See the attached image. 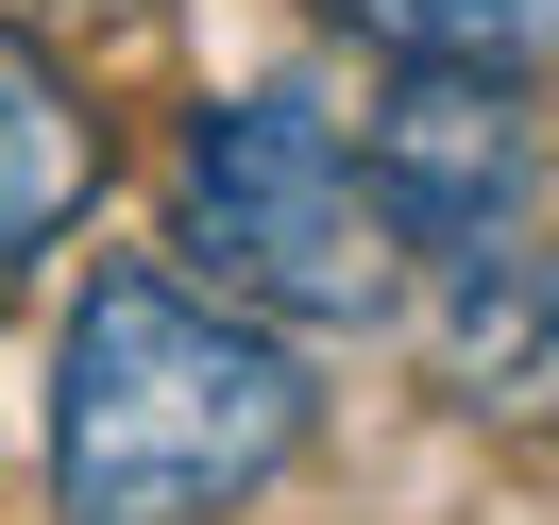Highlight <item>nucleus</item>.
<instances>
[{"instance_id": "7ed1b4c3", "label": "nucleus", "mask_w": 559, "mask_h": 525, "mask_svg": "<svg viewBox=\"0 0 559 525\" xmlns=\"http://www.w3.org/2000/svg\"><path fill=\"white\" fill-rule=\"evenodd\" d=\"M356 170H373V204H390V238H407V254H457V238H525L543 136H525V85L390 69V103H373V136H356Z\"/></svg>"}, {"instance_id": "20e7f679", "label": "nucleus", "mask_w": 559, "mask_h": 525, "mask_svg": "<svg viewBox=\"0 0 559 525\" xmlns=\"http://www.w3.org/2000/svg\"><path fill=\"white\" fill-rule=\"evenodd\" d=\"M407 322H424V390L441 407H559V254L543 238L424 254Z\"/></svg>"}, {"instance_id": "423d86ee", "label": "nucleus", "mask_w": 559, "mask_h": 525, "mask_svg": "<svg viewBox=\"0 0 559 525\" xmlns=\"http://www.w3.org/2000/svg\"><path fill=\"white\" fill-rule=\"evenodd\" d=\"M340 35H373L390 69H475V85H543L559 69V0H322Z\"/></svg>"}, {"instance_id": "39448f33", "label": "nucleus", "mask_w": 559, "mask_h": 525, "mask_svg": "<svg viewBox=\"0 0 559 525\" xmlns=\"http://www.w3.org/2000/svg\"><path fill=\"white\" fill-rule=\"evenodd\" d=\"M85 187H103V119H85L35 51L0 35V288H17V272L85 220Z\"/></svg>"}, {"instance_id": "f257e3e1", "label": "nucleus", "mask_w": 559, "mask_h": 525, "mask_svg": "<svg viewBox=\"0 0 559 525\" xmlns=\"http://www.w3.org/2000/svg\"><path fill=\"white\" fill-rule=\"evenodd\" d=\"M322 390L272 322H238L221 288L103 254L51 356V509L69 525H221L306 457Z\"/></svg>"}, {"instance_id": "f03ea898", "label": "nucleus", "mask_w": 559, "mask_h": 525, "mask_svg": "<svg viewBox=\"0 0 559 525\" xmlns=\"http://www.w3.org/2000/svg\"><path fill=\"white\" fill-rule=\"evenodd\" d=\"M187 254L238 322H390L407 306V238H390L373 170L322 103L288 85H238V103L187 119Z\"/></svg>"}, {"instance_id": "0eeeda50", "label": "nucleus", "mask_w": 559, "mask_h": 525, "mask_svg": "<svg viewBox=\"0 0 559 525\" xmlns=\"http://www.w3.org/2000/svg\"><path fill=\"white\" fill-rule=\"evenodd\" d=\"M17 35H103V17H153V0H0Z\"/></svg>"}]
</instances>
